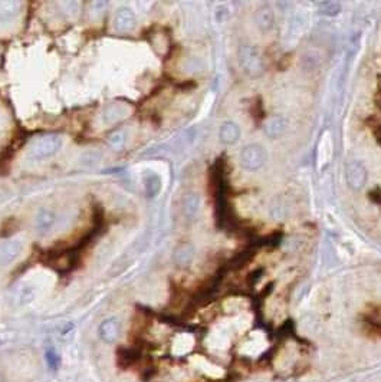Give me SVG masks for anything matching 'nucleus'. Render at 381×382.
Here are the masks:
<instances>
[{"label": "nucleus", "mask_w": 381, "mask_h": 382, "mask_svg": "<svg viewBox=\"0 0 381 382\" xmlns=\"http://www.w3.org/2000/svg\"><path fill=\"white\" fill-rule=\"evenodd\" d=\"M62 145V138L56 134H48L36 139L29 150V155L35 160H43L54 155Z\"/></svg>", "instance_id": "f257e3e1"}, {"label": "nucleus", "mask_w": 381, "mask_h": 382, "mask_svg": "<svg viewBox=\"0 0 381 382\" xmlns=\"http://www.w3.org/2000/svg\"><path fill=\"white\" fill-rule=\"evenodd\" d=\"M265 160H266V154H265L263 148L259 145H249L240 154V161H242L243 168L250 170V171L259 170L265 164Z\"/></svg>", "instance_id": "f03ea898"}, {"label": "nucleus", "mask_w": 381, "mask_h": 382, "mask_svg": "<svg viewBox=\"0 0 381 382\" xmlns=\"http://www.w3.org/2000/svg\"><path fill=\"white\" fill-rule=\"evenodd\" d=\"M345 174H347V183L353 190H360L367 181V171L364 165L358 161H351L347 164Z\"/></svg>", "instance_id": "7ed1b4c3"}, {"label": "nucleus", "mask_w": 381, "mask_h": 382, "mask_svg": "<svg viewBox=\"0 0 381 382\" xmlns=\"http://www.w3.org/2000/svg\"><path fill=\"white\" fill-rule=\"evenodd\" d=\"M136 26V16L130 10V9H121L118 10V13L115 14L114 19V27L117 32L120 33H127L130 30H133Z\"/></svg>", "instance_id": "20e7f679"}, {"label": "nucleus", "mask_w": 381, "mask_h": 382, "mask_svg": "<svg viewBox=\"0 0 381 382\" xmlns=\"http://www.w3.org/2000/svg\"><path fill=\"white\" fill-rule=\"evenodd\" d=\"M22 252V243L17 240H7L0 245V263L7 264L13 261Z\"/></svg>", "instance_id": "39448f33"}, {"label": "nucleus", "mask_w": 381, "mask_h": 382, "mask_svg": "<svg viewBox=\"0 0 381 382\" xmlns=\"http://www.w3.org/2000/svg\"><path fill=\"white\" fill-rule=\"evenodd\" d=\"M240 135V131L237 128V125L233 123H225L220 128V139L225 144H233Z\"/></svg>", "instance_id": "423d86ee"}, {"label": "nucleus", "mask_w": 381, "mask_h": 382, "mask_svg": "<svg viewBox=\"0 0 381 382\" xmlns=\"http://www.w3.org/2000/svg\"><path fill=\"white\" fill-rule=\"evenodd\" d=\"M144 186H146V192L149 197H155L160 190H161V181H160V177L150 173L146 180H144Z\"/></svg>", "instance_id": "0eeeda50"}, {"label": "nucleus", "mask_w": 381, "mask_h": 382, "mask_svg": "<svg viewBox=\"0 0 381 382\" xmlns=\"http://www.w3.org/2000/svg\"><path fill=\"white\" fill-rule=\"evenodd\" d=\"M286 128V123L284 118H281V117H273L271 118L268 124H266V132L269 134V135L276 136L279 135V134H282L284 131H285Z\"/></svg>", "instance_id": "6e6552de"}, {"label": "nucleus", "mask_w": 381, "mask_h": 382, "mask_svg": "<svg viewBox=\"0 0 381 382\" xmlns=\"http://www.w3.org/2000/svg\"><path fill=\"white\" fill-rule=\"evenodd\" d=\"M118 330H120L118 323L111 319V320H107V322L102 323V326H101V336H102L105 341H112V339L117 338Z\"/></svg>", "instance_id": "1a4fd4ad"}, {"label": "nucleus", "mask_w": 381, "mask_h": 382, "mask_svg": "<svg viewBox=\"0 0 381 382\" xmlns=\"http://www.w3.org/2000/svg\"><path fill=\"white\" fill-rule=\"evenodd\" d=\"M55 223V214L49 210H42L38 216V220H36V224H38V229L42 230V232H46L49 230Z\"/></svg>", "instance_id": "9d476101"}, {"label": "nucleus", "mask_w": 381, "mask_h": 382, "mask_svg": "<svg viewBox=\"0 0 381 382\" xmlns=\"http://www.w3.org/2000/svg\"><path fill=\"white\" fill-rule=\"evenodd\" d=\"M19 6V1H0V20H9L17 13Z\"/></svg>", "instance_id": "9b49d317"}, {"label": "nucleus", "mask_w": 381, "mask_h": 382, "mask_svg": "<svg viewBox=\"0 0 381 382\" xmlns=\"http://www.w3.org/2000/svg\"><path fill=\"white\" fill-rule=\"evenodd\" d=\"M366 323L368 326H371L373 330L381 333V306L373 309L371 312L366 315Z\"/></svg>", "instance_id": "f8f14e48"}, {"label": "nucleus", "mask_w": 381, "mask_h": 382, "mask_svg": "<svg viewBox=\"0 0 381 382\" xmlns=\"http://www.w3.org/2000/svg\"><path fill=\"white\" fill-rule=\"evenodd\" d=\"M124 142H125V134L123 131H115L114 134H111L109 136V144L112 147H121Z\"/></svg>", "instance_id": "ddd939ff"}, {"label": "nucleus", "mask_w": 381, "mask_h": 382, "mask_svg": "<svg viewBox=\"0 0 381 382\" xmlns=\"http://www.w3.org/2000/svg\"><path fill=\"white\" fill-rule=\"evenodd\" d=\"M197 205H199V198L196 195H189L186 198V211L189 214H194L197 211V208H199Z\"/></svg>", "instance_id": "4468645a"}, {"label": "nucleus", "mask_w": 381, "mask_h": 382, "mask_svg": "<svg viewBox=\"0 0 381 382\" xmlns=\"http://www.w3.org/2000/svg\"><path fill=\"white\" fill-rule=\"evenodd\" d=\"M55 361H56V356H55L52 352H48V362L51 364V367H52V368L56 367V362H55Z\"/></svg>", "instance_id": "2eb2a0df"}]
</instances>
